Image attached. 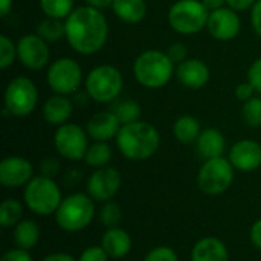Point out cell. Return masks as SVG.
Wrapping results in <instances>:
<instances>
[{
  "instance_id": "obj_1",
  "label": "cell",
  "mask_w": 261,
  "mask_h": 261,
  "mask_svg": "<svg viewBox=\"0 0 261 261\" xmlns=\"http://www.w3.org/2000/svg\"><path fill=\"white\" fill-rule=\"evenodd\" d=\"M66 38L70 47L83 55L99 52L109 37V24L101 9L80 6L70 12L64 21Z\"/></svg>"
},
{
  "instance_id": "obj_2",
  "label": "cell",
  "mask_w": 261,
  "mask_h": 261,
  "mask_svg": "<svg viewBox=\"0 0 261 261\" xmlns=\"http://www.w3.org/2000/svg\"><path fill=\"white\" fill-rule=\"evenodd\" d=\"M116 145L127 159L145 161L159 150L161 135L153 124L136 121L121 127L116 136Z\"/></svg>"
},
{
  "instance_id": "obj_3",
  "label": "cell",
  "mask_w": 261,
  "mask_h": 261,
  "mask_svg": "<svg viewBox=\"0 0 261 261\" xmlns=\"http://www.w3.org/2000/svg\"><path fill=\"white\" fill-rule=\"evenodd\" d=\"M133 73L136 81L147 89H161L173 76L174 63L167 55L156 49H148L138 55L133 64Z\"/></svg>"
},
{
  "instance_id": "obj_4",
  "label": "cell",
  "mask_w": 261,
  "mask_h": 261,
  "mask_svg": "<svg viewBox=\"0 0 261 261\" xmlns=\"http://www.w3.org/2000/svg\"><path fill=\"white\" fill-rule=\"evenodd\" d=\"M95 217L93 199L84 193H75L63 199L60 203L55 220L57 225L67 232H78L87 228Z\"/></svg>"
},
{
  "instance_id": "obj_5",
  "label": "cell",
  "mask_w": 261,
  "mask_h": 261,
  "mask_svg": "<svg viewBox=\"0 0 261 261\" xmlns=\"http://www.w3.org/2000/svg\"><path fill=\"white\" fill-rule=\"evenodd\" d=\"M23 199L26 206L38 216L55 214L60 203L63 202L61 190L57 182L52 177L43 174L31 179L24 188Z\"/></svg>"
},
{
  "instance_id": "obj_6",
  "label": "cell",
  "mask_w": 261,
  "mask_h": 261,
  "mask_svg": "<svg viewBox=\"0 0 261 261\" xmlns=\"http://www.w3.org/2000/svg\"><path fill=\"white\" fill-rule=\"evenodd\" d=\"M210 12L199 0H177L168 11V24L177 34L193 35L208 24Z\"/></svg>"
},
{
  "instance_id": "obj_7",
  "label": "cell",
  "mask_w": 261,
  "mask_h": 261,
  "mask_svg": "<svg viewBox=\"0 0 261 261\" xmlns=\"http://www.w3.org/2000/svg\"><path fill=\"white\" fill-rule=\"evenodd\" d=\"M124 80L121 72L110 64H101L93 67L86 78L87 95L101 104L110 102L122 92Z\"/></svg>"
},
{
  "instance_id": "obj_8",
  "label": "cell",
  "mask_w": 261,
  "mask_h": 261,
  "mask_svg": "<svg viewBox=\"0 0 261 261\" xmlns=\"http://www.w3.org/2000/svg\"><path fill=\"white\" fill-rule=\"evenodd\" d=\"M5 110L12 116H28L38 102V90L28 76H15L5 90Z\"/></svg>"
},
{
  "instance_id": "obj_9",
  "label": "cell",
  "mask_w": 261,
  "mask_h": 261,
  "mask_svg": "<svg viewBox=\"0 0 261 261\" xmlns=\"http://www.w3.org/2000/svg\"><path fill=\"white\" fill-rule=\"evenodd\" d=\"M232 180H234V167L231 161L225 159L223 156L205 161L197 176L199 188L210 196L223 194L226 190H229Z\"/></svg>"
},
{
  "instance_id": "obj_10",
  "label": "cell",
  "mask_w": 261,
  "mask_h": 261,
  "mask_svg": "<svg viewBox=\"0 0 261 261\" xmlns=\"http://www.w3.org/2000/svg\"><path fill=\"white\" fill-rule=\"evenodd\" d=\"M49 87L57 95H70L78 90L83 81V70L81 66L72 58H58L55 60L46 75Z\"/></svg>"
},
{
  "instance_id": "obj_11",
  "label": "cell",
  "mask_w": 261,
  "mask_h": 261,
  "mask_svg": "<svg viewBox=\"0 0 261 261\" xmlns=\"http://www.w3.org/2000/svg\"><path fill=\"white\" fill-rule=\"evenodd\" d=\"M57 151L69 161H81L86 158L89 142L86 132L76 124H63L54 136Z\"/></svg>"
},
{
  "instance_id": "obj_12",
  "label": "cell",
  "mask_w": 261,
  "mask_h": 261,
  "mask_svg": "<svg viewBox=\"0 0 261 261\" xmlns=\"http://www.w3.org/2000/svg\"><path fill=\"white\" fill-rule=\"evenodd\" d=\"M122 184L121 173L115 167L96 168L87 180V193L96 202H109L119 191Z\"/></svg>"
},
{
  "instance_id": "obj_13",
  "label": "cell",
  "mask_w": 261,
  "mask_h": 261,
  "mask_svg": "<svg viewBox=\"0 0 261 261\" xmlns=\"http://www.w3.org/2000/svg\"><path fill=\"white\" fill-rule=\"evenodd\" d=\"M17 57L20 63L31 69L40 70L49 63V46L38 34H26L17 43Z\"/></svg>"
},
{
  "instance_id": "obj_14",
  "label": "cell",
  "mask_w": 261,
  "mask_h": 261,
  "mask_svg": "<svg viewBox=\"0 0 261 261\" xmlns=\"http://www.w3.org/2000/svg\"><path fill=\"white\" fill-rule=\"evenodd\" d=\"M208 32L211 37H214L219 41H229L234 40L240 29H242V21L239 14L231 9V8H220L216 11L210 12L208 18Z\"/></svg>"
},
{
  "instance_id": "obj_15",
  "label": "cell",
  "mask_w": 261,
  "mask_h": 261,
  "mask_svg": "<svg viewBox=\"0 0 261 261\" xmlns=\"http://www.w3.org/2000/svg\"><path fill=\"white\" fill-rule=\"evenodd\" d=\"M34 177L32 164L20 156H8L0 162V184L6 188L28 185Z\"/></svg>"
},
{
  "instance_id": "obj_16",
  "label": "cell",
  "mask_w": 261,
  "mask_h": 261,
  "mask_svg": "<svg viewBox=\"0 0 261 261\" xmlns=\"http://www.w3.org/2000/svg\"><path fill=\"white\" fill-rule=\"evenodd\" d=\"M229 161L240 171H254L261 167V145L252 139H242L232 145Z\"/></svg>"
},
{
  "instance_id": "obj_17",
  "label": "cell",
  "mask_w": 261,
  "mask_h": 261,
  "mask_svg": "<svg viewBox=\"0 0 261 261\" xmlns=\"http://www.w3.org/2000/svg\"><path fill=\"white\" fill-rule=\"evenodd\" d=\"M176 76L180 84L188 89L197 90L206 86L210 81L211 72L210 67L199 58H187L185 61L179 63L176 67Z\"/></svg>"
},
{
  "instance_id": "obj_18",
  "label": "cell",
  "mask_w": 261,
  "mask_h": 261,
  "mask_svg": "<svg viewBox=\"0 0 261 261\" xmlns=\"http://www.w3.org/2000/svg\"><path fill=\"white\" fill-rule=\"evenodd\" d=\"M122 124L113 112H99L95 113L87 122V135L99 142H107L112 138H116Z\"/></svg>"
},
{
  "instance_id": "obj_19",
  "label": "cell",
  "mask_w": 261,
  "mask_h": 261,
  "mask_svg": "<svg viewBox=\"0 0 261 261\" xmlns=\"http://www.w3.org/2000/svg\"><path fill=\"white\" fill-rule=\"evenodd\" d=\"M191 261H229V252L220 239L205 237L194 245Z\"/></svg>"
},
{
  "instance_id": "obj_20",
  "label": "cell",
  "mask_w": 261,
  "mask_h": 261,
  "mask_svg": "<svg viewBox=\"0 0 261 261\" xmlns=\"http://www.w3.org/2000/svg\"><path fill=\"white\" fill-rule=\"evenodd\" d=\"M73 113V104L66 95H54L43 106V118L52 125H63Z\"/></svg>"
},
{
  "instance_id": "obj_21",
  "label": "cell",
  "mask_w": 261,
  "mask_h": 261,
  "mask_svg": "<svg viewBox=\"0 0 261 261\" xmlns=\"http://www.w3.org/2000/svg\"><path fill=\"white\" fill-rule=\"evenodd\" d=\"M104 251L112 258H122L128 255L132 251V237L127 231L121 228H107L106 234L102 236V245Z\"/></svg>"
},
{
  "instance_id": "obj_22",
  "label": "cell",
  "mask_w": 261,
  "mask_h": 261,
  "mask_svg": "<svg viewBox=\"0 0 261 261\" xmlns=\"http://www.w3.org/2000/svg\"><path fill=\"white\" fill-rule=\"evenodd\" d=\"M199 154L203 159H214V158H222L225 153L226 141L225 136L220 130L217 128H205L202 130L200 136L196 141Z\"/></svg>"
},
{
  "instance_id": "obj_23",
  "label": "cell",
  "mask_w": 261,
  "mask_h": 261,
  "mask_svg": "<svg viewBox=\"0 0 261 261\" xmlns=\"http://www.w3.org/2000/svg\"><path fill=\"white\" fill-rule=\"evenodd\" d=\"M112 9L119 20L135 24L145 18L148 8L145 0H115Z\"/></svg>"
},
{
  "instance_id": "obj_24",
  "label": "cell",
  "mask_w": 261,
  "mask_h": 261,
  "mask_svg": "<svg viewBox=\"0 0 261 261\" xmlns=\"http://www.w3.org/2000/svg\"><path fill=\"white\" fill-rule=\"evenodd\" d=\"M40 239V228L34 220L24 219L14 228V242L20 249H32Z\"/></svg>"
},
{
  "instance_id": "obj_25",
  "label": "cell",
  "mask_w": 261,
  "mask_h": 261,
  "mask_svg": "<svg viewBox=\"0 0 261 261\" xmlns=\"http://www.w3.org/2000/svg\"><path fill=\"white\" fill-rule=\"evenodd\" d=\"M173 133L176 136V139L182 144H193L197 141V138L200 136L202 130H200V122L190 115H184L179 116L173 125Z\"/></svg>"
},
{
  "instance_id": "obj_26",
  "label": "cell",
  "mask_w": 261,
  "mask_h": 261,
  "mask_svg": "<svg viewBox=\"0 0 261 261\" xmlns=\"http://www.w3.org/2000/svg\"><path fill=\"white\" fill-rule=\"evenodd\" d=\"M23 217V205L17 199H6L0 205V225L8 229L17 226Z\"/></svg>"
},
{
  "instance_id": "obj_27",
  "label": "cell",
  "mask_w": 261,
  "mask_h": 261,
  "mask_svg": "<svg viewBox=\"0 0 261 261\" xmlns=\"http://www.w3.org/2000/svg\"><path fill=\"white\" fill-rule=\"evenodd\" d=\"M35 34H38L43 40H46L47 43H55L58 41L61 37L66 35V28L64 23L58 18H50L46 17L44 20H41L37 28H35Z\"/></svg>"
},
{
  "instance_id": "obj_28",
  "label": "cell",
  "mask_w": 261,
  "mask_h": 261,
  "mask_svg": "<svg viewBox=\"0 0 261 261\" xmlns=\"http://www.w3.org/2000/svg\"><path fill=\"white\" fill-rule=\"evenodd\" d=\"M110 159H112V147L107 142H99V141H96L93 145L89 147L84 158L86 164L93 168L107 167Z\"/></svg>"
},
{
  "instance_id": "obj_29",
  "label": "cell",
  "mask_w": 261,
  "mask_h": 261,
  "mask_svg": "<svg viewBox=\"0 0 261 261\" xmlns=\"http://www.w3.org/2000/svg\"><path fill=\"white\" fill-rule=\"evenodd\" d=\"M40 8L50 18H67L73 11V0H40Z\"/></svg>"
},
{
  "instance_id": "obj_30",
  "label": "cell",
  "mask_w": 261,
  "mask_h": 261,
  "mask_svg": "<svg viewBox=\"0 0 261 261\" xmlns=\"http://www.w3.org/2000/svg\"><path fill=\"white\" fill-rule=\"evenodd\" d=\"M113 113L116 115V118L119 119V122L122 125L125 124H132V122H136L139 121L141 118V106L135 101H122L119 102L115 109H113Z\"/></svg>"
},
{
  "instance_id": "obj_31",
  "label": "cell",
  "mask_w": 261,
  "mask_h": 261,
  "mask_svg": "<svg viewBox=\"0 0 261 261\" xmlns=\"http://www.w3.org/2000/svg\"><path fill=\"white\" fill-rule=\"evenodd\" d=\"M242 116L251 127H261V98H251L243 104Z\"/></svg>"
},
{
  "instance_id": "obj_32",
  "label": "cell",
  "mask_w": 261,
  "mask_h": 261,
  "mask_svg": "<svg viewBox=\"0 0 261 261\" xmlns=\"http://www.w3.org/2000/svg\"><path fill=\"white\" fill-rule=\"evenodd\" d=\"M99 217L106 228H116L122 220V210L116 202H106Z\"/></svg>"
},
{
  "instance_id": "obj_33",
  "label": "cell",
  "mask_w": 261,
  "mask_h": 261,
  "mask_svg": "<svg viewBox=\"0 0 261 261\" xmlns=\"http://www.w3.org/2000/svg\"><path fill=\"white\" fill-rule=\"evenodd\" d=\"M17 57V44L8 37V35H0V67L8 69Z\"/></svg>"
},
{
  "instance_id": "obj_34",
  "label": "cell",
  "mask_w": 261,
  "mask_h": 261,
  "mask_svg": "<svg viewBox=\"0 0 261 261\" xmlns=\"http://www.w3.org/2000/svg\"><path fill=\"white\" fill-rule=\"evenodd\" d=\"M144 261H179L176 252L168 248V246H158L153 248L147 255Z\"/></svg>"
},
{
  "instance_id": "obj_35",
  "label": "cell",
  "mask_w": 261,
  "mask_h": 261,
  "mask_svg": "<svg viewBox=\"0 0 261 261\" xmlns=\"http://www.w3.org/2000/svg\"><path fill=\"white\" fill-rule=\"evenodd\" d=\"M78 261H109V254L102 246H90L81 252Z\"/></svg>"
},
{
  "instance_id": "obj_36",
  "label": "cell",
  "mask_w": 261,
  "mask_h": 261,
  "mask_svg": "<svg viewBox=\"0 0 261 261\" xmlns=\"http://www.w3.org/2000/svg\"><path fill=\"white\" fill-rule=\"evenodd\" d=\"M248 81L255 89V92L261 93V58H257L251 64V67L248 70Z\"/></svg>"
},
{
  "instance_id": "obj_37",
  "label": "cell",
  "mask_w": 261,
  "mask_h": 261,
  "mask_svg": "<svg viewBox=\"0 0 261 261\" xmlns=\"http://www.w3.org/2000/svg\"><path fill=\"white\" fill-rule=\"evenodd\" d=\"M167 55L171 58L173 63H182L187 60V55H188V50H187V46L184 43H173L168 46L167 49Z\"/></svg>"
},
{
  "instance_id": "obj_38",
  "label": "cell",
  "mask_w": 261,
  "mask_h": 261,
  "mask_svg": "<svg viewBox=\"0 0 261 261\" xmlns=\"http://www.w3.org/2000/svg\"><path fill=\"white\" fill-rule=\"evenodd\" d=\"M0 261H32V257L29 255V252L26 249H11V251H6Z\"/></svg>"
},
{
  "instance_id": "obj_39",
  "label": "cell",
  "mask_w": 261,
  "mask_h": 261,
  "mask_svg": "<svg viewBox=\"0 0 261 261\" xmlns=\"http://www.w3.org/2000/svg\"><path fill=\"white\" fill-rule=\"evenodd\" d=\"M254 93H255V89L251 86L249 81L248 83H240L236 87V96H237V99H240L243 102H246L248 99H251L254 96Z\"/></svg>"
},
{
  "instance_id": "obj_40",
  "label": "cell",
  "mask_w": 261,
  "mask_h": 261,
  "mask_svg": "<svg viewBox=\"0 0 261 261\" xmlns=\"http://www.w3.org/2000/svg\"><path fill=\"white\" fill-rule=\"evenodd\" d=\"M60 170V164L55 158H46L43 162H41V173L43 176H47V177H54Z\"/></svg>"
},
{
  "instance_id": "obj_41",
  "label": "cell",
  "mask_w": 261,
  "mask_h": 261,
  "mask_svg": "<svg viewBox=\"0 0 261 261\" xmlns=\"http://www.w3.org/2000/svg\"><path fill=\"white\" fill-rule=\"evenodd\" d=\"M251 23H252V28H254V31L257 32V35L261 37V0H257L255 5L252 6Z\"/></svg>"
},
{
  "instance_id": "obj_42",
  "label": "cell",
  "mask_w": 261,
  "mask_h": 261,
  "mask_svg": "<svg viewBox=\"0 0 261 261\" xmlns=\"http://www.w3.org/2000/svg\"><path fill=\"white\" fill-rule=\"evenodd\" d=\"M257 0H226L228 8L234 9V11H245L251 6L255 5Z\"/></svg>"
},
{
  "instance_id": "obj_43",
  "label": "cell",
  "mask_w": 261,
  "mask_h": 261,
  "mask_svg": "<svg viewBox=\"0 0 261 261\" xmlns=\"http://www.w3.org/2000/svg\"><path fill=\"white\" fill-rule=\"evenodd\" d=\"M251 242L254 243L257 249L261 251V219L257 220L251 228Z\"/></svg>"
},
{
  "instance_id": "obj_44",
  "label": "cell",
  "mask_w": 261,
  "mask_h": 261,
  "mask_svg": "<svg viewBox=\"0 0 261 261\" xmlns=\"http://www.w3.org/2000/svg\"><path fill=\"white\" fill-rule=\"evenodd\" d=\"M41 261H76L70 254H66V252H55V254H50L47 257H44Z\"/></svg>"
},
{
  "instance_id": "obj_45",
  "label": "cell",
  "mask_w": 261,
  "mask_h": 261,
  "mask_svg": "<svg viewBox=\"0 0 261 261\" xmlns=\"http://www.w3.org/2000/svg\"><path fill=\"white\" fill-rule=\"evenodd\" d=\"M202 3L206 6L208 11H216L223 8V5L226 3V0H202Z\"/></svg>"
},
{
  "instance_id": "obj_46",
  "label": "cell",
  "mask_w": 261,
  "mask_h": 261,
  "mask_svg": "<svg viewBox=\"0 0 261 261\" xmlns=\"http://www.w3.org/2000/svg\"><path fill=\"white\" fill-rule=\"evenodd\" d=\"M115 0H87L89 6H93L96 9H106L113 5Z\"/></svg>"
},
{
  "instance_id": "obj_47",
  "label": "cell",
  "mask_w": 261,
  "mask_h": 261,
  "mask_svg": "<svg viewBox=\"0 0 261 261\" xmlns=\"http://www.w3.org/2000/svg\"><path fill=\"white\" fill-rule=\"evenodd\" d=\"M12 9V0H0V15L6 17Z\"/></svg>"
}]
</instances>
